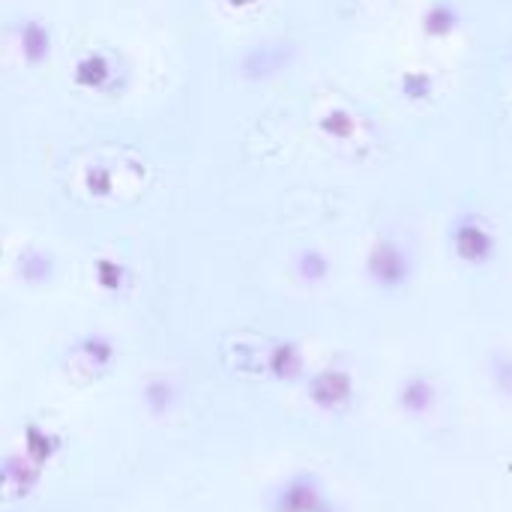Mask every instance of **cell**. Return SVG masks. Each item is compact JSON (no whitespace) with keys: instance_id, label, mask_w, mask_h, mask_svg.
Segmentation results:
<instances>
[{"instance_id":"277c9868","label":"cell","mask_w":512,"mask_h":512,"mask_svg":"<svg viewBox=\"0 0 512 512\" xmlns=\"http://www.w3.org/2000/svg\"><path fill=\"white\" fill-rule=\"evenodd\" d=\"M177 402H180V390H177V384L171 378L156 375V378H150L141 387V405H144L147 417H153V420L171 417L174 408H177Z\"/></svg>"},{"instance_id":"3957f363","label":"cell","mask_w":512,"mask_h":512,"mask_svg":"<svg viewBox=\"0 0 512 512\" xmlns=\"http://www.w3.org/2000/svg\"><path fill=\"white\" fill-rule=\"evenodd\" d=\"M63 447H66V441H63L60 432H54V429H48V426H42V423H36V420L24 426L21 453H24L33 465H39L42 471L51 468V465L57 462V456L63 453Z\"/></svg>"},{"instance_id":"6da1fadb","label":"cell","mask_w":512,"mask_h":512,"mask_svg":"<svg viewBox=\"0 0 512 512\" xmlns=\"http://www.w3.org/2000/svg\"><path fill=\"white\" fill-rule=\"evenodd\" d=\"M66 363L72 366L69 375L81 378V381H96L102 375H108L117 363V348L108 336L102 333H87L78 342L69 345L66 351Z\"/></svg>"},{"instance_id":"7a4b0ae2","label":"cell","mask_w":512,"mask_h":512,"mask_svg":"<svg viewBox=\"0 0 512 512\" xmlns=\"http://www.w3.org/2000/svg\"><path fill=\"white\" fill-rule=\"evenodd\" d=\"M42 477H45V471L39 465H33L21 450L3 456L0 459V504L12 507V504L33 498Z\"/></svg>"},{"instance_id":"5b68a950","label":"cell","mask_w":512,"mask_h":512,"mask_svg":"<svg viewBox=\"0 0 512 512\" xmlns=\"http://www.w3.org/2000/svg\"><path fill=\"white\" fill-rule=\"evenodd\" d=\"M96 273H99V282H102L108 291H117V288L123 285V270H120L117 264H111V261H99Z\"/></svg>"}]
</instances>
